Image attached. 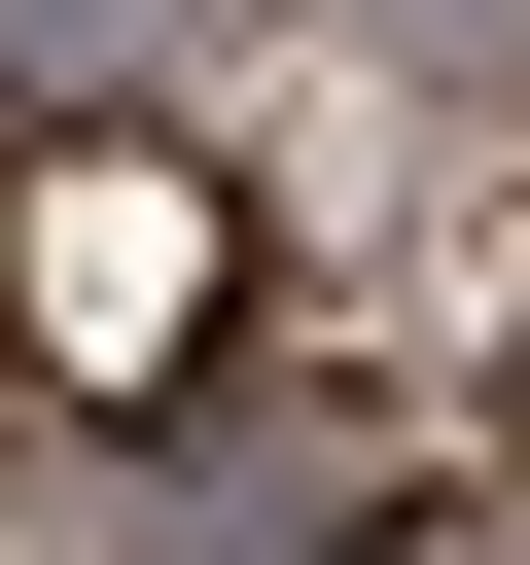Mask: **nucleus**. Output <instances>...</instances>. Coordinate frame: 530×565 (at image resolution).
<instances>
[{
	"mask_svg": "<svg viewBox=\"0 0 530 565\" xmlns=\"http://www.w3.org/2000/svg\"><path fill=\"white\" fill-rule=\"evenodd\" d=\"M177 247H212V212H177L141 141H106V177H35V353H106V388H141V353H177Z\"/></svg>",
	"mask_w": 530,
	"mask_h": 565,
	"instance_id": "f257e3e1",
	"label": "nucleus"
}]
</instances>
